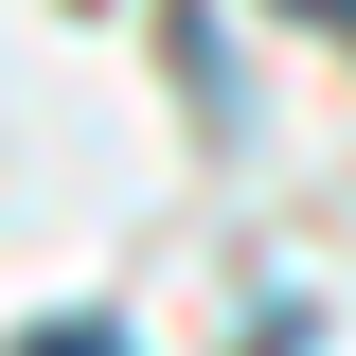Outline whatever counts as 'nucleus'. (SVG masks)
Segmentation results:
<instances>
[{
  "label": "nucleus",
  "instance_id": "1",
  "mask_svg": "<svg viewBox=\"0 0 356 356\" xmlns=\"http://www.w3.org/2000/svg\"><path fill=\"white\" fill-rule=\"evenodd\" d=\"M18 356H125V321H36Z\"/></svg>",
  "mask_w": 356,
  "mask_h": 356
},
{
  "label": "nucleus",
  "instance_id": "2",
  "mask_svg": "<svg viewBox=\"0 0 356 356\" xmlns=\"http://www.w3.org/2000/svg\"><path fill=\"white\" fill-rule=\"evenodd\" d=\"M285 18H339V36H356V0H285Z\"/></svg>",
  "mask_w": 356,
  "mask_h": 356
}]
</instances>
